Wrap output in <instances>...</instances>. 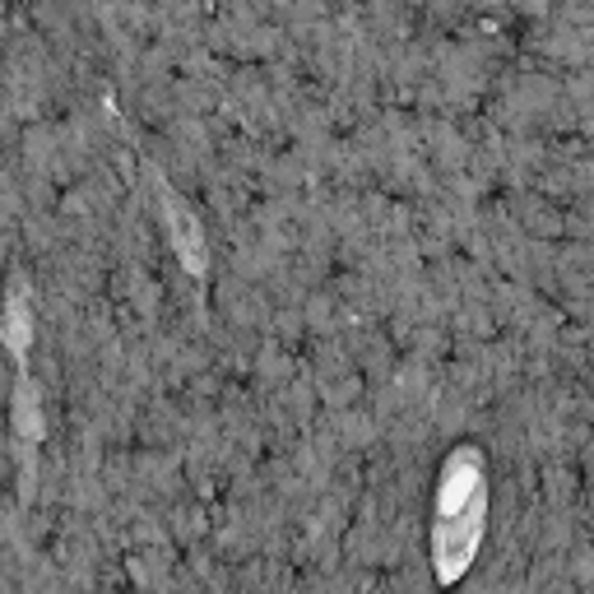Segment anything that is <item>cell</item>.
<instances>
[{"label":"cell","mask_w":594,"mask_h":594,"mask_svg":"<svg viewBox=\"0 0 594 594\" xmlns=\"http://www.w3.org/2000/svg\"><path fill=\"white\" fill-rule=\"evenodd\" d=\"M5 344L15 348V353H24V339H28V311H24V297H15L10 302V311H5Z\"/></svg>","instance_id":"cell-1"}]
</instances>
